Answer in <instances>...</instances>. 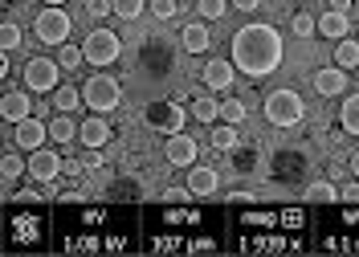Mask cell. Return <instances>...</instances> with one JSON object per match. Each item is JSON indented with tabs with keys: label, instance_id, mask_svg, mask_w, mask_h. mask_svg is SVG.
<instances>
[{
	"label": "cell",
	"instance_id": "obj_1",
	"mask_svg": "<svg viewBox=\"0 0 359 257\" xmlns=\"http://www.w3.org/2000/svg\"><path fill=\"white\" fill-rule=\"evenodd\" d=\"M282 33L273 25H245L233 33V66L245 78H266L282 66Z\"/></svg>",
	"mask_w": 359,
	"mask_h": 257
},
{
	"label": "cell",
	"instance_id": "obj_2",
	"mask_svg": "<svg viewBox=\"0 0 359 257\" xmlns=\"http://www.w3.org/2000/svg\"><path fill=\"white\" fill-rule=\"evenodd\" d=\"M82 102H86L94 115L118 111V102H123V86H118V78H111V74H94V78H86V86H82Z\"/></svg>",
	"mask_w": 359,
	"mask_h": 257
},
{
	"label": "cell",
	"instance_id": "obj_3",
	"mask_svg": "<svg viewBox=\"0 0 359 257\" xmlns=\"http://www.w3.org/2000/svg\"><path fill=\"white\" fill-rule=\"evenodd\" d=\"M86 66H114L118 62V53H123V41H118V33L107 29V25H98L94 33H86Z\"/></svg>",
	"mask_w": 359,
	"mask_h": 257
},
{
	"label": "cell",
	"instance_id": "obj_4",
	"mask_svg": "<svg viewBox=\"0 0 359 257\" xmlns=\"http://www.w3.org/2000/svg\"><path fill=\"white\" fill-rule=\"evenodd\" d=\"M302 115H306V102L294 90H269L266 94V118L273 127H294V123H302Z\"/></svg>",
	"mask_w": 359,
	"mask_h": 257
},
{
	"label": "cell",
	"instance_id": "obj_5",
	"mask_svg": "<svg viewBox=\"0 0 359 257\" xmlns=\"http://www.w3.org/2000/svg\"><path fill=\"white\" fill-rule=\"evenodd\" d=\"M69 29H74V21H69V13L62 4H45L37 13V21H33V33L41 37L45 46H66Z\"/></svg>",
	"mask_w": 359,
	"mask_h": 257
},
{
	"label": "cell",
	"instance_id": "obj_6",
	"mask_svg": "<svg viewBox=\"0 0 359 257\" xmlns=\"http://www.w3.org/2000/svg\"><path fill=\"white\" fill-rule=\"evenodd\" d=\"M57 86H62V62H53V57H33V62L25 66V90L53 94Z\"/></svg>",
	"mask_w": 359,
	"mask_h": 257
},
{
	"label": "cell",
	"instance_id": "obj_7",
	"mask_svg": "<svg viewBox=\"0 0 359 257\" xmlns=\"http://www.w3.org/2000/svg\"><path fill=\"white\" fill-rule=\"evenodd\" d=\"M45 139H49V123H41V118H21V123H13V143H17V151H37V147H45Z\"/></svg>",
	"mask_w": 359,
	"mask_h": 257
},
{
	"label": "cell",
	"instance_id": "obj_8",
	"mask_svg": "<svg viewBox=\"0 0 359 257\" xmlns=\"http://www.w3.org/2000/svg\"><path fill=\"white\" fill-rule=\"evenodd\" d=\"M62 167H66V160H62L57 151H49V147L29 151V176H33V180H41V184H53V180L62 176Z\"/></svg>",
	"mask_w": 359,
	"mask_h": 257
},
{
	"label": "cell",
	"instance_id": "obj_9",
	"mask_svg": "<svg viewBox=\"0 0 359 257\" xmlns=\"http://www.w3.org/2000/svg\"><path fill=\"white\" fill-rule=\"evenodd\" d=\"M163 155H168V164L172 167H192L196 164V155H201V147H196L192 135L176 131V135H168V143H163Z\"/></svg>",
	"mask_w": 359,
	"mask_h": 257
},
{
	"label": "cell",
	"instance_id": "obj_10",
	"mask_svg": "<svg viewBox=\"0 0 359 257\" xmlns=\"http://www.w3.org/2000/svg\"><path fill=\"white\" fill-rule=\"evenodd\" d=\"M217 167H208V164H192L188 167V188H192V196L196 200H212L217 196Z\"/></svg>",
	"mask_w": 359,
	"mask_h": 257
},
{
	"label": "cell",
	"instance_id": "obj_11",
	"mask_svg": "<svg viewBox=\"0 0 359 257\" xmlns=\"http://www.w3.org/2000/svg\"><path fill=\"white\" fill-rule=\"evenodd\" d=\"M0 115H4V123H8V127H13V123H21V118L33 115V98H29L25 90H13V86H8V90H4V98H0Z\"/></svg>",
	"mask_w": 359,
	"mask_h": 257
},
{
	"label": "cell",
	"instance_id": "obj_12",
	"mask_svg": "<svg viewBox=\"0 0 359 257\" xmlns=\"http://www.w3.org/2000/svg\"><path fill=\"white\" fill-rule=\"evenodd\" d=\"M233 62H221V57H212V62H204V70H201V78H204V86L212 94H221V90H229L233 86Z\"/></svg>",
	"mask_w": 359,
	"mask_h": 257
},
{
	"label": "cell",
	"instance_id": "obj_13",
	"mask_svg": "<svg viewBox=\"0 0 359 257\" xmlns=\"http://www.w3.org/2000/svg\"><path fill=\"white\" fill-rule=\"evenodd\" d=\"M314 90L323 94V98H339V94H347V70L343 66H327V70L314 74Z\"/></svg>",
	"mask_w": 359,
	"mask_h": 257
},
{
	"label": "cell",
	"instance_id": "obj_14",
	"mask_svg": "<svg viewBox=\"0 0 359 257\" xmlns=\"http://www.w3.org/2000/svg\"><path fill=\"white\" fill-rule=\"evenodd\" d=\"M147 118H151V131H168V135L184 131V111H180L176 102H159Z\"/></svg>",
	"mask_w": 359,
	"mask_h": 257
},
{
	"label": "cell",
	"instance_id": "obj_15",
	"mask_svg": "<svg viewBox=\"0 0 359 257\" xmlns=\"http://www.w3.org/2000/svg\"><path fill=\"white\" fill-rule=\"evenodd\" d=\"M78 139H82V147H90V151L107 147V139H111V127H107V118H102V115H90L86 123L78 127Z\"/></svg>",
	"mask_w": 359,
	"mask_h": 257
},
{
	"label": "cell",
	"instance_id": "obj_16",
	"mask_svg": "<svg viewBox=\"0 0 359 257\" xmlns=\"http://www.w3.org/2000/svg\"><path fill=\"white\" fill-rule=\"evenodd\" d=\"M318 33H323V37H331V41H343V37L351 33V25H347V13H339V8L323 13V17H318Z\"/></svg>",
	"mask_w": 359,
	"mask_h": 257
},
{
	"label": "cell",
	"instance_id": "obj_17",
	"mask_svg": "<svg viewBox=\"0 0 359 257\" xmlns=\"http://www.w3.org/2000/svg\"><path fill=\"white\" fill-rule=\"evenodd\" d=\"M49 139L53 143H69V139H78V123L62 111L57 118H49Z\"/></svg>",
	"mask_w": 359,
	"mask_h": 257
},
{
	"label": "cell",
	"instance_id": "obj_18",
	"mask_svg": "<svg viewBox=\"0 0 359 257\" xmlns=\"http://www.w3.org/2000/svg\"><path fill=\"white\" fill-rule=\"evenodd\" d=\"M339 123L347 135H359V94H347L343 106H339Z\"/></svg>",
	"mask_w": 359,
	"mask_h": 257
},
{
	"label": "cell",
	"instance_id": "obj_19",
	"mask_svg": "<svg viewBox=\"0 0 359 257\" xmlns=\"http://www.w3.org/2000/svg\"><path fill=\"white\" fill-rule=\"evenodd\" d=\"M208 46H212V37H208L204 25H188V29H184V49H188V53H204Z\"/></svg>",
	"mask_w": 359,
	"mask_h": 257
},
{
	"label": "cell",
	"instance_id": "obj_20",
	"mask_svg": "<svg viewBox=\"0 0 359 257\" xmlns=\"http://www.w3.org/2000/svg\"><path fill=\"white\" fill-rule=\"evenodd\" d=\"M335 66H343V70H355L359 66V41H351V37H343L335 46Z\"/></svg>",
	"mask_w": 359,
	"mask_h": 257
},
{
	"label": "cell",
	"instance_id": "obj_21",
	"mask_svg": "<svg viewBox=\"0 0 359 257\" xmlns=\"http://www.w3.org/2000/svg\"><path fill=\"white\" fill-rule=\"evenodd\" d=\"M212 147H217V151H233V147H237V123H224L221 118V127L212 131Z\"/></svg>",
	"mask_w": 359,
	"mask_h": 257
},
{
	"label": "cell",
	"instance_id": "obj_22",
	"mask_svg": "<svg viewBox=\"0 0 359 257\" xmlns=\"http://www.w3.org/2000/svg\"><path fill=\"white\" fill-rule=\"evenodd\" d=\"M21 172H29V160H21L17 151H8V155L0 160V176H4V184H13V180H17Z\"/></svg>",
	"mask_w": 359,
	"mask_h": 257
},
{
	"label": "cell",
	"instance_id": "obj_23",
	"mask_svg": "<svg viewBox=\"0 0 359 257\" xmlns=\"http://www.w3.org/2000/svg\"><path fill=\"white\" fill-rule=\"evenodd\" d=\"M78 102H82V90H78V86H57V90H53V106L66 111V115L78 106Z\"/></svg>",
	"mask_w": 359,
	"mask_h": 257
},
{
	"label": "cell",
	"instance_id": "obj_24",
	"mask_svg": "<svg viewBox=\"0 0 359 257\" xmlns=\"http://www.w3.org/2000/svg\"><path fill=\"white\" fill-rule=\"evenodd\" d=\"M217 115H221V102H217V98H196V102H192V118H196V123H212Z\"/></svg>",
	"mask_w": 359,
	"mask_h": 257
},
{
	"label": "cell",
	"instance_id": "obj_25",
	"mask_svg": "<svg viewBox=\"0 0 359 257\" xmlns=\"http://www.w3.org/2000/svg\"><path fill=\"white\" fill-rule=\"evenodd\" d=\"M229 4H233V0H196V8H201L204 21H221L224 13H229Z\"/></svg>",
	"mask_w": 359,
	"mask_h": 257
},
{
	"label": "cell",
	"instance_id": "obj_26",
	"mask_svg": "<svg viewBox=\"0 0 359 257\" xmlns=\"http://www.w3.org/2000/svg\"><path fill=\"white\" fill-rule=\"evenodd\" d=\"M306 196H311L314 204H331V200H339V192H335V184H331V180H318V184H311V192H306Z\"/></svg>",
	"mask_w": 359,
	"mask_h": 257
},
{
	"label": "cell",
	"instance_id": "obj_27",
	"mask_svg": "<svg viewBox=\"0 0 359 257\" xmlns=\"http://www.w3.org/2000/svg\"><path fill=\"white\" fill-rule=\"evenodd\" d=\"M0 46H4V53H13V49L21 46V25H17V21L0 25Z\"/></svg>",
	"mask_w": 359,
	"mask_h": 257
},
{
	"label": "cell",
	"instance_id": "obj_28",
	"mask_svg": "<svg viewBox=\"0 0 359 257\" xmlns=\"http://www.w3.org/2000/svg\"><path fill=\"white\" fill-rule=\"evenodd\" d=\"M111 4H114V17L135 21V17H143V4H147V0H111Z\"/></svg>",
	"mask_w": 359,
	"mask_h": 257
},
{
	"label": "cell",
	"instance_id": "obj_29",
	"mask_svg": "<svg viewBox=\"0 0 359 257\" xmlns=\"http://www.w3.org/2000/svg\"><path fill=\"white\" fill-rule=\"evenodd\" d=\"M221 118L224 123H241L245 118V102L241 98H221Z\"/></svg>",
	"mask_w": 359,
	"mask_h": 257
},
{
	"label": "cell",
	"instance_id": "obj_30",
	"mask_svg": "<svg viewBox=\"0 0 359 257\" xmlns=\"http://www.w3.org/2000/svg\"><path fill=\"white\" fill-rule=\"evenodd\" d=\"M290 29L298 33V37H314V33H318V21H314L311 13H298V17L290 21Z\"/></svg>",
	"mask_w": 359,
	"mask_h": 257
},
{
	"label": "cell",
	"instance_id": "obj_31",
	"mask_svg": "<svg viewBox=\"0 0 359 257\" xmlns=\"http://www.w3.org/2000/svg\"><path fill=\"white\" fill-rule=\"evenodd\" d=\"M57 62H62V70H74L78 62H86V53L78 46H62V57H57Z\"/></svg>",
	"mask_w": 359,
	"mask_h": 257
},
{
	"label": "cell",
	"instance_id": "obj_32",
	"mask_svg": "<svg viewBox=\"0 0 359 257\" xmlns=\"http://www.w3.org/2000/svg\"><path fill=\"white\" fill-rule=\"evenodd\" d=\"M163 200H168V204H188V200H196V196H192V188H163Z\"/></svg>",
	"mask_w": 359,
	"mask_h": 257
},
{
	"label": "cell",
	"instance_id": "obj_33",
	"mask_svg": "<svg viewBox=\"0 0 359 257\" xmlns=\"http://www.w3.org/2000/svg\"><path fill=\"white\" fill-rule=\"evenodd\" d=\"M86 13L102 21V17H111V13H114V4H111V0H86Z\"/></svg>",
	"mask_w": 359,
	"mask_h": 257
},
{
	"label": "cell",
	"instance_id": "obj_34",
	"mask_svg": "<svg viewBox=\"0 0 359 257\" xmlns=\"http://www.w3.org/2000/svg\"><path fill=\"white\" fill-rule=\"evenodd\" d=\"M176 0H151V13H156V17H163V21H172V17H176Z\"/></svg>",
	"mask_w": 359,
	"mask_h": 257
},
{
	"label": "cell",
	"instance_id": "obj_35",
	"mask_svg": "<svg viewBox=\"0 0 359 257\" xmlns=\"http://www.w3.org/2000/svg\"><path fill=\"white\" fill-rule=\"evenodd\" d=\"M339 200H347V204H359V184H343Z\"/></svg>",
	"mask_w": 359,
	"mask_h": 257
},
{
	"label": "cell",
	"instance_id": "obj_36",
	"mask_svg": "<svg viewBox=\"0 0 359 257\" xmlns=\"http://www.w3.org/2000/svg\"><path fill=\"white\" fill-rule=\"evenodd\" d=\"M257 4H262V0H233V8H241V13H253Z\"/></svg>",
	"mask_w": 359,
	"mask_h": 257
},
{
	"label": "cell",
	"instance_id": "obj_37",
	"mask_svg": "<svg viewBox=\"0 0 359 257\" xmlns=\"http://www.w3.org/2000/svg\"><path fill=\"white\" fill-rule=\"evenodd\" d=\"M331 8H339V13H347V8H351V0H331Z\"/></svg>",
	"mask_w": 359,
	"mask_h": 257
},
{
	"label": "cell",
	"instance_id": "obj_38",
	"mask_svg": "<svg viewBox=\"0 0 359 257\" xmlns=\"http://www.w3.org/2000/svg\"><path fill=\"white\" fill-rule=\"evenodd\" d=\"M347 167H351V176H359V151L351 155V164H347Z\"/></svg>",
	"mask_w": 359,
	"mask_h": 257
},
{
	"label": "cell",
	"instance_id": "obj_39",
	"mask_svg": "<svg viewBox=\"0 0 359 257\" xmlns=\"http://www.w3.org/2000/svg\"><path fill=\"white\" fill-rule=\"evenodd\" d=\"M45 4H66V0H45Z\"/></svg>",
	"mask_w": 359,
	"mask_h": 257
}]
</instances>
